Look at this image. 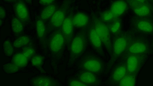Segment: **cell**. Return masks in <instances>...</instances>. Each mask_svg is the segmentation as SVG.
<instances>
[{
    "instance_id": "12",
    "label": "cell",
    "mask_w": 153,
    "mask_h": 86,
    "mask_svg": "<svg viewBox=\"0 0 153 86\" xmlns=\"http://www.w3.org/2000/svg\"><path fill=\"white\" fill-rule=\"evenodd\" d=\"M95 74L84 70L79 73L78 77L79 79L88 85H97L99 81Z\"/></svg>"
},
{
    "instance_id": "17",
    "label": "cell",
    "mask_w": 153,
    "mask_h": 86,
    "mask_svg": "<svg viewBox=\"0 0 153 86\" xmlns=\"http://www.w3.org/2000/svg\"><path fill=\"white\" fill-rule=\"evenodd\" d=\"M65 18V14L63 10H58L51 17V24L53 27H59L61 26Z\"/></svg>"
},
{
    "instance_id": "13",
    "label": "cell",
    "mask_w": 153,
    "mask_h": 86,
    "mask_svg": "<svg viewBox=\"0 0 153 86\" xmlns=\"http://www.w3.org/2000/svg\"><path fill=\"white\" fill-rule=\"evenodd\" d=\"M14 11L17 18L22 21L26 22L29 19V14L25 5L22 1H19L15 5Z\"/></svg>"
},
{
    "instance_id": "22",
    "label": "cell",
    "mask_w": 153,
    "mask_h": 86,
    "mask_svg": "<svg viewBox=\"0 0 153 86\" xmlns=\"http://www.w3.org/2000/svg\"><path fill=\"white\" fill-rule=\"evenodd\" d=\"M12 29L15 34L21 33L23 29V25L22 21L18 18H14L11 22Z\"/></svg>"
},
{
    "instance_id": "3",
    "label": "cell",
    "mask_w": 153,
    "mask_h": 86,
    "mask_svg": "<svg viewBox=\"0 0 153 86\" xmlns=\"http://www.w3.org/2000/svg\"><path fill=\"white\" fill-rule=\"evenodd\" d=\"M87 39L85 33L82 31L72 39L70 46V60L74 62L83 53L86 47Z\"/></svg>"
},
{
    "instance_id": "7",
    "label": "cell",
    "mask_w": 153,
    "mask_h": 86,
    "mask_svg": "<svg viewBox=\"0 0 153 86\" xmlns=\"http://www.w3.org/2000/svg\"><path fill=\"white\" fill-rule=\"evenodd\" d=\"M65 40L62 33L58 31L54 33L49 42L51 51L54 53H58L61 51L64 47Z\"/></svg>"
},
{
    "instance_id": "24",
    "label": "cell",
    "mask_w": 153,
    "mask_h": 86,
    "mask_svg": "<svg viewBox=\"0 0 153 86\" xmlns=\"http://www.w3.org/2000/svg\"><path fill=\"white\" fill-rule=\"evenodd\" d=\"M36 30L38 36L42 39L44 36L46 31L45 24L42 20L39 19L36 23Z\"/></svg>"
},
{
    "instance_id": "28",
    "label": "cell",
    "mask_w": 153,
    "mask_h": 86,
    "mask_svg": "<svg viewBox=\"0 0 153 86\" xmlns=\"http://www.w3.org/2000/svg\"><path fill=\"white\" fill-rule=\"evenodd\" d=\"M4 53L7 56H11L13 52V49L11 43L9 40L5 41L3 44Z\"/></svg>"
},
{
    "instance_id": "20",
    "label": "cell",
    "mask_w": 153,
    "mask_h": 86,
    "mask_svg": "<svg viewBox=\"0 0 153 86\" xmlns=\"http://www.w3.org/2000/svg\"><path fill=\"white\" fill-rule=\"evenodd\" d=\"M56 7L54 4H49L42 11L40 18L43 20H47L51 18L56 11Z\"/></svg>"
},
{
    "instance_id": "35",
    "label": "cell",
    "mask_w": 153,
    "mask_h": 86,
    "mask_svg": "<svg viewBox=\"0 0 153 86\" xmlns=\"http://www.w3.org/2000/svg\"><path fill=\"white\" fill-rule=\"evenodd\" d=\"M5 1H12L13 0H4Z\"/></svg>"
},
{
    "instance_id": "27",
    "label": "cell",
    "mask_w": 153,
    "mask_h": 86,
    "mask_svg": "<svg viewBox=\"0 0 153 86\" xmlns=\"http://www.w3.org/2000/svg\"><path fill=\"white\" fill-rule=\"evenodd\" d=\"M116 18L110 9L104 11L101 14V19L105 23L110 22Z\"/></svg>"
},
{
    "instance_id": "36",
    "label": "cell",
    "mask_w": 153,
    "mask_h": 86,
    "mask_svg": "<svg viewBox=\"0 0 153 86\" xmlns=\"http://www.w3.org/2000/svg\"><path fill=\"white\" fill-rule=\"evenodd\" d=\"M2 21H1V20H0V25H1V24H2Z\"/></svg>"
},
{
    "instance_id": "16",
    "label": "cell",
    "mask_w": 153,
    "mask_h": 86,
    "mask_svg": "<svg viewBox=\"0 0 153 86\" xmlns=\"http://www.w3.org/2000/svg\"><path fill=\"white\" fill-rule=\"evenodd\" d=\"M127 71L126 65L120 64L117 66L112 72L111 80L114 83H119L126 74Z\"/></svg>"
},
{
    "instance_id": "6",
    "label": "cell",
    "mask_w": 153,
    "mask_h": 86,
    "mask_svg": "<svg viewBox=\"0 0 153 86\" xmlns=\"http://www.w3.org/2000/svg\"><path fill=\"white\" fill-rule=\"evenodd\" d=\"M125 0L137 16L147 17L151 14L152 9L149 4L140 2L135 0Z\"/></svg>"
},
{
    "instance_id": "14",
    "label": "cell",
    "mask_w": 153,
    "mask_h": 86,
    "mask_svg": "<svg viewBox=\"0 0 153 86\" xmlns=\"http://www.w3.org/2000/svg\"><path fill=\"white\" fill-rule=\"evenodd\" d=\"M74 26L78 28L85 27L89 21L88 16L84 13L79 12L76 13L72 17Z\"/></svg>"
},
{
    "instance_id": "33",
    "label": "cell",
    "mask_w": 153,
    "mask_h": 86,
    "mask_svg": "<svg viewBox=\"0 0 153 86\" xmlns=\"http://www.w3.org/2000/svg\"><path fill=\"white\" fill-rule=\"evenodd\" d=\"M6 13L4 9L1 7L0 8V15L1 19H4Z\"/></svg>"
},
{
    "instance_id": "34",
    "label": "cell",
    "mask_w": 153,
    "mask_h": 86,
    "mask_svg": "<svg viewBox=\"0 0 153 86\" xmlns=\"http://www.w3.org/2000/svg\"><path fill=\"white\" fill-rule=\"evenodd\" d=\"M137 1L143 3H145L147 4H149V3L148 2L147 0H135Z\"/></svg>"
},
{
    "instance_id": "30",
    "label": "cell",
    "mask_w": 153,
    "mask_h": 86,
    "mask_svg": "<svg viewBox=\"0 0 153 86\" xmlns=\"http://www.w3.org/2000/svg\"><path fill=\"white\" fill-rule=\"evenodd\" d=\"M34 49L30 47H25L23 50L22 53L28 58L32 57L35 53Z\"/></svg>"
},
{
    "instance_id": "9",
    "label": "cell",
    "mask_w": 153,
    "mask_h": 86,
    "mask_svg": "<svg viewBox=\"0 0 153 86\" xmlns=\"http://www.w3.org/2000/svg\"><path fill=\"white\" fill-rule=\"evenodd\" d=\"M61 26L62 33L65 40L67 42H70L72 39L74 27L72 17L70 16L65 17Z\"/></svg>"
},
{
    "instance_id": "37",
    "label": "cell",
    "mask_w": 153,
    "mask_h": 86,
    "mask_svg": "<svg viewBox=\"0 0 153 86\" xmlns=\"http://www.w3.org/2000/svg\"><path fill=\"white\" fill-rule=\"evenodd\" d=\"M27 0V1H28V2H29L31 1V0Z\"/></svg>"
},
{
    "instance_id": "32",
    "label": "cell",
    "mask_w": 153,
    "mask_h": 86,
    "mask_svg": "<svg viewBox=\"0 0 153 86\" xmlns=\"http://www.w3.org/2000/svg\"><path fill=\"white\" fill-rule=\"evenodd\" d=\"M54 0H39L40 3L42 5H49L51 4Z\"/></svg>"
},
{
    "instance_id": "4",
    "label": "cell",
    "mask_w": 153,
    "mask_h": 86,
    "mask_svg": "<svg viewBox=\"0 0 153 86\" xmlns=\"http://www.w3.org/2000/svg\"><path fill=\"white\" fill-rule=\"evenodd\" d=\"M80 66L85 70L99 74L103 71L104 66L101 61L97 57L92 55L84 57L81 61Z\"/></svg>"
},
{
    "instance_id": "26",
    "label": "cell",
    "mask_w": 153,
    "mask_h": 86,
    "mask_svg": "<svg viewBox=\"0 0 153 86\" xmlns=\"http://www.w3.org/2000/svg\"><path fill=\"white\" fill-rule=\"evenodd\" d=\"M19 68L14 63H7L4 65L3 69L5 73L7 74H12L18 71Z\"/></svg>"
},
{
    "instance_id": "8",
    "label": "cell",
    "mask_w": 153,
    "mask_h": 86,
    "mask_svg": "<svg viewBox=\"0 0 153 86\" xmlns=\"http://www.w3.org/2000/svg\"><path fill=\"white\" fill-rule=\"evenodd\" d=\"M89 40L93 47L100 54L104 55L102 43L93 26L89 30L88 33Z\"/></svg>"
},
{
    "instance_id": "10",
    "label": "cell",
    "mask_w": 153,
    "mask_h": 86,
    "mask_svg": "<svg viewBox=\"0 0 153 86\" xmlns=\"http://www.w3.org/2000/svg\"><path fill=\"white\" fill-rule=\"evenodd\" d=\"M127 8L128 4L125 0H117L112 3L110 10L117 18L123 14Z\"/></svg>"
},
{
    "instance_id": "18",
    "label": "cell",
    "mask_w": 153,
    "mask_h": 86,
    "mask_svg": "<svg viewBox=\"0 0 153 86\" xmlns=\"http://www.w3.org/2000/svg\"><path fill=\"white\" fill-rule=\"evenodd\" d=\"M32 85L37 86H54L56 83L52 79L47 76H40L34 78L31 81Z\"/></svg>"
},
{
    "instance_id": "21",
    "label": "cell",
    "mask_w": 153,
    "mask_h": 86,
    "mask_svg": "<svg viewBox=\"0 0 153 86\" xmlns=\"http://www.w3.org/2000/svg\"><path fill=\"white\" fill-rule=\"evenodd\" d=\"M135 83V77L129 73L126 74L119 82V85L123 86H133Z\"/></svg>"
},
{
    "instance_id": "1",
    "label": "cell",
    "mask_w": 153,
    "mask_h": 86,
    "mask_svg": "<svg viewBox=\"0 0 153 86\" xmlns=\"http://www.w3.org/2000/svg\"><path fill=\"white\" fill-rule=\"evenodd\" d=\"M129 37L125 33L117 34L112 43L111 56L108 65V69L111 67L115 61L128 46Z\"/></svg>"
},
{
    "instance_id": "25",
    "label": "cell",
    "mask_w": 153,
    "mask_h": 86,
    "mask_svg": "<svg viewBox=\"0 0 153 86\" xmlns=\"http://www.w3.org/2000/svg\"><path fill=\"white\" fill-rule=\"evenodd\" d=\"M30 42V38L26 36H22L16 39L13 42V46L16 48H19L29 43Z\"/></svg>"
},
{
    "instance_id": "23",
    "label": "cell",
    "mask_w": 153,
    "mask_h": 86,
    "mask_svg": "<svg viewBox=\"0 0 153 86\" xmlns=\"http://www.w3.org/2000/svg\"><path fill=\"white\" fill-rule=\"evenodd\" d=\"M110 22L109 25L108 26L110 32L114 34L118 33L121 27L120 20L117 18H116Z\"/></svg>"
},
{
    "instance_id": "5",
    "label": "cell",
    "mask_w": 153,
    "mask_h": 86,
    "mask_svg": "<svg viewBox=\"0 0 153 86\" xmlns=\"http://www.w3.org/2000/svg\"><path fill=\"white\" fill-rule=\"evenodd\" d=\"M147 17L137 16L131 22L132 26L135 30L146 33H153V22Z\"/></svg>"
},
{
    "instance_id": "2",
    "label": "cell",
    "mask_w": 153,
    "mask_h": 86,
    "mask_svg": "<svg viewBox=\"0 0 153 86\" xmlns=\"http://www.w3.org/2000/svg\"><path fill=\"white\" fill-rule=\"evenodd\" d=\"M93 26L100 37L102 44L110 54L112 52L110 31L108 26L101 19L95 16H93Z\"/></svg>"
},
{
    "instance_id": "29",
    "label": "cell",
    "mask_w": 153,
    "mask_h": 86,
    "mask_svg": "<svg viewBox=\"0 0 153 86\" xmlns=\"http://www.w3.org/2000/svg\"><path fill=\"white\" fill-rule=\"evenodd\" d=\"M43 61V58L41 56L36 55L32 58L31 63L33 66L38 67L42 64Z\"/></svg>"
},
{
    "instance_id": "11",
    "label": "cell",
    "mask_w": 153,
    "mask_h": 86,
    "mask_svg": "<svg viewBox=\"0 0 153 86\" xmlns=\"http://www.w3.org/2000/svg\"><path fill=\"white\" fill-rule=\"evenodd\" d=\"M140 63V59L136 54H130L127 58L126 64L127 72L131 74L135 73Z\"/></svg>"
},
{
    "instance_id": "15",
    "label": "cell",
    "mask_w": 153,
    "mask_h": 86,
    "mask_svg": "<svg viewBox=\"0 0 153 86\" xmlns=\"http://www.w3.org/2000/svg\"><path fill=\"white\" fill-rule=\"evenodd\" d=\"M148 50L146 44L143 42H136L128 45L127 50L130 54H138L145 53Z\"/></svg>"
},
{
    "instance_id": "31",
    "label": "cell",
    "mask_w": 153,
    "mask_h": 86,
    "mask_svg": "<svg viewBox=\"0 0 153 86\" xmlns=\"http://www.w3.org/2000/svg\"><path fill=\"white\" fill-rule=\"evenodd\" d=\"M70 86H87L86 84L84 83L79 79H73L71 80L69 83Z\"/></svg>"
},
{
    "instance_id": "19",
    "label": "cell",
    "mask_w": 153,
    "mask_h": 86,
    "mask_svg": "<svg viewBox=\"0 0 153 86\" xmlns=\"http://www.w3.org/2000/svg\"><path fill=\"white\" fill-rule=\"evenodd\" d=\"M28 61V58L22 53H17L15 54L12 58L13 63L19 67H25Z\"/></svg>"
}]
</instances>
